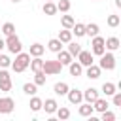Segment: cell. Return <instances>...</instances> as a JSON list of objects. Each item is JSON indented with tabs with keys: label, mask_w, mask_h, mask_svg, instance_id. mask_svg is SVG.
<instances>
[{
	"label": "cell",
	"mask_w": 121,
	"mask_h": 121,
	"mask_svg": "<svg viewBox=\"0 0 121 121\" xmlns=\"http://www.w3.org/2000/svg\"><path fill=\"white\" fill-rule=\"evenodd\" d=\"M91 45H93V53H95V55H98V57L106 51V47H104V38H102V36H98V34H96V36H93Z\"/></svg>",
	"instance_id": "5b68a950"
},
{
	"label": "cell",
	"mask_w": 121,
	"mask_h": 121,
	"mask_svg": "<svg viewBox=\"0 0 121 121\" xmlns=\"http://www.w3.org/2000/svg\"><path fill=\"white\" fill-rule=\"evenodd\" d=\"M78 59H79V64L81 66H89V64H93V53L91 51H79L78 53Z\"/></svg>",
	"instance_id": "ba28073f"
},
{
	"label": "cell",
	"mask_w": 121,
	"mask_h": 121,
	"mask_svg": "<svg viewBox=\"0 0 121 121\" xmlns=\"http://www.w3.org/2000/svg\"><path fill=\"white\" fill-rule=\"evenodd\" d=\"M55 113H57V117H59V119H62V121L70 117V110H68V108H64V106L57 108V110H55Z\"/></svg>",
	"instance_id": "f1b7e54d"
},
{
	"label": "cell",
	"mask_w": 121,
	"mask_h": 121,
	"mask_svg": "<svg viewBox=\"0 0 121 121\" xmlns=\"http://www.w3.org/2000/svg\"><path fill=\"white\" fill-rule=\"evenodd\" d=\"M96 98H98V91H96L95 87H89V89L83 91V100H85V102H95Z\"/></svg>",
	"instance_id": "30bf717a"
},
{
	"label": "cell",
	"mask_w": 121,
	"mask_h": 121,
	"mask_svg": "<svg viewBox=\"0 0 121 121\" xmlns=\"http://www.w3.org/2000/svg\"><path fill=\"white\" fill-rule=\"evenodd\" d=\"M85 76H87L89 79H98V78H100V66H96V64H89Z\"/></svg>",
	"instance_id": "9c48e42d"
},
{
	"label": "cell",
	"mask_w": 121,
	"mask_h": 121,
	"mask_svg": "<svg viewBox=\"0 0 121 121\" xmlns=\"http://www.w3.org/2000/svg\"><path fill=\"white\" fill-rule=\"evenodd\" d=\"M100 70H113L115 68V57H113V53H102L100 55Z\"/></svg>",
	"instance_id": "277c9868"
},
{
	"label": "cell",
	"mask_w": 121,
	"mask_h": 121,
	"mask_svg": "<svg viewBox=\"0 0 121 121\" xmlns=\"http://www.w3.org/2000/svg\"><path fill=\"white\" fill-rule=\"evenodd\" d=\"M91 104H93V110H96V112H100V113H102L104 110H108V106H110L108 100H106V98H100V96H98L95 102H91Z\"/></svg>",
	"instance_id": "7c38bea8"
},
{
	"label": "cell",
	"mask_w": 121,
	"mask_h": 121,
	"mask_svg": "<svg viewBox=\"0 0 121 121\" xmlns=\"http://www.w3.org/2000/svg\"><path fill=\"white\" fill-rule=\"evenodd\" d=\"M47 2H55V0H47Z\"/></svg>",
	"instance_id": "b9f144b4"
},
{
	"label": "cell",
	"mask_w": 121,
	"mask_h": 121,
	"mask_svg": "<svg viewBox=\"0 0 121 121\" xmlns=\"http://www.w3.org/2000/svg\"><path fill=\"white\" fill-rule=\"evenodd\" d=\"M4 47H6V42H4L2 38H0V49H4Z\"/></svg>",
	"instance_id": "f35d334b"
},
{
	"label": "cell",
	"mask_w": 121,
	"mask_h": 121,
	"mask_svg": "<svg viewBox=\"0 0 121 121\" xmlns=\"http://www.w3.org/2000/svg\"><path fill=\"white\" fill-rule=\"evenodd\" d=\"M68 9H70V2H68V0H59V2H57V11L66 13Z\"/></svg>",
	"instance_id": "1f68e13d"
},
{
	"label": "cell",
	"mask_w": 121,
	"mask_h": 121,
	"mask_svg": "<svg viewBox=\"0 0 121 121\" xmlns=\"http://www.w3.org/2000/svg\"><path fill=\"white\" fill-rule=\"evenodd\" d=\"M2 32H4L6 36L15 34V25H13V23H4V25H2Z\"/></svg>",
	"instance_id": "836d02e7"
},
{
	"label": "cell",
	"mask_w": 121,
	"mask_h": 121,
	"mask_svg": "<svg viewBox=\"0 0 121 121\" xmlns=\"http://www.w3.org/2000/svg\"><path fill=\"white\" fill-rule=\"evenodd\" d=\"M43 51H45V47L42 45V43H32L30 45V57H42L43 55Z\"/></svg>",
	"instance_id": "e0dca14e"
},
{
	"label": "cell",
	"mask_w": 121,
	"mask_h": 121,
	"mask_svg": "<svg viewBox=\"0 0 121 121\" xmlns=\"http://www.w3.org/2000/svg\"><path fill=\"white\" fill-rule=\"evenodd\" d=\"M6 47H8V51L9 53H13V55H17V53H21V49H23V45H21V40L15 36V34H9V36H6Z\"/></svg>",
	"instance_id": "7a4b0ae2"
},
{
	"label": "cell",
	"mask_w": 121,
	"mask_h": 121,
	"mask_svg": "<svg viewBox=\"0 0 121 121\" xmlns=\"http://www.w3.org/2000/svg\"><path fill=\"white\" fill-rule=\"evenodd\" d=\"M70 30H72V34H76L78 38L85 36V25H83V23H74V26H72Z\"/></svg>",
	"instance_id": "44dd1931"
},
{
	"label": "cell",
	"mask_w": 121,
	"mask_h": 121,
	"mask_svg": "<svg viewBox=\"0 0 121 121\" xmlns=\"http://www.w3.org/2000/svg\"><path fill=\"white\" fill-rule=\"evenodd\" d=\"M74 23H76V21H74V17H72V15H62V19H60V25H62L64 28H72V26H74Z\"/></svg>",
	"instance_id": "f546056e"
},
{
	"label": "cell",
	"mask_w": 121,
	"mask_h": 121,
	"mask_svg": "<svg viewBox=\"0 0 121 121\" xmlns=\"http://www.w3.org/2000/svg\"><path fill=\"white\" fill-rule=\"evenodd\" d=\"M79 51H81V45H79V43H74V42L70 40V42H68V53H70L72 57H78Z\"/></svg>",
	"instance_id": "4316f807"
},
{
	"label": "cell",
	"mask_w": 121,
	"mask_h": 121,
	"mask_svg": "<svg viewBox=\"0 0 121 121\" xmlns=\"http://www.w3.org/2000/svg\"><path fill=\"white\" fill-rule=\"evenodd\" d=\"M42 108L45 110V113H55V110L59 108V104H57V100H55V98H47V100L42 104Z\"/></svg>",
	"instance_id": "4fadbf2b"
},
{
	"label": "cell",
	"mask_w": 121,
	"mask_h": 121,
	"mask_svg": "<svg viewBox=\"0 0 121 121\" xmlns=\"http://www.w3.org/2000/svg\"><path fill=\"white\" fill-rule=\"evenodd\" d=\"M45 74L42 72V70H38V72H34V83L36 85H45Z\"/></svg>",
	"instance_id": "4dcf8cb0"
},
{
	"label": "cell",
	"mask_w": 121,
	"mask_h": 121,
	"mask_svg": "<svg viewBox=\"0 0 121 121\" xmlns=\"http://www.w3.org/2000/svg\"><path fill=\"white\" fill-rule=\"evenodd\" d=\"M28 64H30V55L21 51V53H17V55H15V60H13L9 66L13 68V72L21 74V72H25V70L28 68Z\"/></svg>",
	"instance_id": "6da1fadb"
},
{
	"label": "cell",
	"mask_w": 121,
	"mask_h": 121,
	"mask_svg": "<svg viewBox=\"0 0 121 121\" xmlns=\"http://www.w3.org/2000/svg\"><path fill=\"white\" fill-rule=\"evenodd\" d=\"M11 2H21V0H11Z\"/></svg>",
	"instance_id": "60d3db41"
},
{
	"label": "cell",
	"mask_w": 121,
	"mask_h": 121,
	"mask_svg": "<svg viewBox=\"0 0 121 121\" xmlns=\"http://www.w3.org/2000/svg\"><path fill=\"white\" fill-rule=\"evenodd\" d=\"M42 104H43V100L32 95V98H30V110H32V112H40V110H42Z\"/></svg>",
	"instance_id": "cb8c5ba5"
},
{
	"label": "cell",
	"mask_w": 121,
	"mask_h": 121,
	"mask_svg": "<svg viewBox=\"0 0 121 121\" xmlns=\"http://www.w3.org/2000/svg\"><path fill=\"white\" fill-rule=\"evenodd\" d=\"M57 60H59L62 66H64V64H70V62H72V55H70L68 51H62V49H60V51H57Z\"/></svg>",
	"instance_id": "9a60e30c"
},
{
	"label": "cell",
	"mask_w": 121,
	"mask_h": 121,
	"mask_svg": "<svg viewBox=\"0 0 121 121\" xmlns=\"http://www.w3.org/2000/svg\"><path fill=\"white\" fill-rule=\"evenodd\" d=\"M68 89H70V87H68V83H64V81H59V83H55V87H53L55 95H60V96H62V95H66V93H68Z\"/></svg>",
	"instance_id": "d6986e66"
},
{
	"label": "cell",
	"mask_w": 121,
	"mask_h": 121,
	"mask_svg": "<svg viewBox=\"0 0 121 121\" xmlns=\"http://www.w3.org/2000/svg\"><path fill=\"white\" fill-rule=\"evenodd\" d=\"M42 64H43V60H42V57H34L32 60H30V68H32V72H38V70H42Z\"/></svg>",
	"instance_id": "83f0119b"
},
{
	"label": "cell",
	"mask_w": 121,
	"mask_h": 121,
	"mask_svg": "<svg viewBox=\"0 0 121 121\" xmlns=\"http://www.w3.org/2000/svg\"><path fill=\"white\" fill-rule=\"evenodd\" d=\"M106 23H108V26H112V28H115V26H119V23H121V19H119V15H110V17L106 19Z\"/></svg>",
	"instance_id": "d6a6232c"
},
{
	"label": "cell",
	"mask_w": 121,
	"mask_h": 121,
	"mask_svg": "<svg viewBox=\"0 0 121 121\" xmlns=\"http://www.w3.org/2000/svg\"><path fill=\"white\" fill-rule=\"evenodd\" d=\"M47 49H49V51H53V53H57V51H60V49H62V42H60L59 38H53V40H49V42H47Z\"/></svg>",
	"instance_id": "2e32d148"
},
{
	"label": "cell",
	"mask_w": 121,
	"mask_h": 121,
	"mask_svg": "<svg viewBox=\"0 0 121 121\" xmlns=\"http://www.w3.org/2000/svg\"><path fill=\"white\" fill-rule=\"evenodd\" d=\"M119 45H121V42H119V38H115V36H112V38L104 40V47H106V49H110V51L119 49Z\"/></svg>",
	"instance_id": "8fae6325"
},
{
	"label": "cell",
	"mask_w": 121,
	"mask_h": 121,
	"mask_svg": "<svg viewBox=\"0 0 121 121\" xmlns=\"http://www.w3.org/2000/svg\"><path fill=\"white\" fill-rule=\"evenodd\" d=\"M68 66H70V74H72L74 78H78V76H81V72H83V66H81L79 62H74V60H72V62H70Z\"/></svg>",
	"instance_id": "7402d4cb"
},
{
	"label": "cell",
	"mask_w": 121,
	"mask_h": 121,
	"mask_svg": "<svg viewBox=\"0 0 121 121\" xmlns=\"http://www.w3.org/2000/svg\"><path fill=\"white\" fill-rule=\"evenodd\" d=\"M0 91H2V93H9V91H11V79L0 81Z\"/></svg>",
	"instance_id": "e575fe53"
},
{
	"label": "cell",
	"mask_w": 121,
	"mask_h": 121,
	"mask_svg": "<svg viewBox=\"0 0 121 121\" xmlns=\"http://www.w3.org/2000/svg\"><path fill=\"white\" fill-rule=\"evenodd\" d=\"M98 25L96 23H89V25H85V34H89V36H96L98 34Z\"/></svg>",
	"instance_id": "484cf974"
},
{
	"label": "cell",
	"mask_w": 121,
	"mask_h": 121,
	"mask_svg": "<svg viewBox=\"0 0 121 121\" xmlns=\"http://www.w3.org/2000/svg\"><path fill=\"white\" fill-rule=\"evenodd\" d=\"M112 96H113V106H121V93H117V91H115Z\"/></svg>",
	"instance_id": "74e56055"
},
{
	"label": "cell",
	"mask_w": 121,
	"mask_h": 121,
	"mask_svg": "<svg viewBox=\"0 0 121 121\" xmlns=\"http://www.w3.org/2000/svg\"><path fill=\"white\" fill-rule=\"evenodd\" d=\"M113 119H115V113H112V112H108V110L102 112V121H113Z\"/></svg>",
	"instance_id": "8d00e7d4"
},
{
	"label": "cell",
	"mask_w": 121,
	"mask_h": 121,
	"mask_svg": "<svg viewBox=\"0 0 121 121\" xmlns=\"http://www.w3.org/2000/svg\"><path fill=\"white\" fill-rule=\"evenodd\" d=\"M115 89H117V85L112 83V81H106V83L102 85V93H104L106 96H112V95L115 93Z\"/></svg>",
	"instance_id": "603a6c76"
},
{
	"label": "cell",
	"mask_w": 121,
	"mask_h": 121,
	"mask_svg": "<svg viewBox=\"0 0 121 121\" xmlns=\"http://www.w3.org/2000/svg\"><path fill=\"white\" fill-rule=\"evenodd\" d=\"M115 6H117V8H121V0H115Z\"/></svg>",
	"instance_id": "ab89813d"
},
{
	"label": "cell",
	"mask_w": 121,
	"mask_h": 121,
	"mask_svg": "<svg viewBox=\"0 0 121 121\" xmlns=\"http://www.w3.org/2000/svg\"><path fill=\"white\" fill-rule=\"evenodd\" d=\"M23 91H25V95L32 96V95L38 93V85H36V83H25V85H23Z\"/></svg>",
	"instance_id": "d4e9b609"
},
{
	"label": "cell",
	"mask_w": 121,
	"mask_h": 121,
	"mask_svg": "<svg viewBox=\"0 0 121 121\" xmlns=\"http://www.w3.org/2000/svg\"><path fill=\"white\" fill-rule=\"evenodd\" d=\"M72 36H74L72 30H70V28H64V30H59V36H57V38H59L62 43H68V42L72 40Z\"/></svg>",
	"instance_id": "ac0fdd59"
},
{
	"label": "cell",
	"mask_w": 121,
	"mask_h": 121,
	"mask_svg": "<svg viewBox=\"0 0 121 121\" xmlns=\"http://www.w3.org/2000/svg\"><path fill=\"white\" fill-rule=\"evenodd\" d=\"M93 2H96V0H93Z\"/></svg>",
	"instance_id": "7bdbcfd3"
},
{
	"label": "cell",
	"mask_w": 121,
	"mask_h": 121,
	"mask_svg": "<svg viewBox=\"0 0 121 121\" xmlns=\"http://www.w3.org/2000/svg\"><path fill=\"white\" fill-rule=\"evenodd\" d=\"M93 104L91 102H85V104H81L79 108H78V113L81 115V117H89V115H93Z\"/></svg>",
	"instance_id": "5bb4252c"
},
{
	"label": "cell",
	"mask_w": 121,
	"mask_h": 121,
	"mask_svg": "<svg viewBox=\"0 0 121 121\" xmlns=\"http://www.w3.org/2000/svg\"><path fill=\"white\" fill-rule=\"evenodd\" d=\"M13 108H15L13 98H9V96H2L0 98V113H11Z\"/></svg>",
	"instance_id": "8992f818"
},
{
	"label": "cell",
	"mask_w": 121,
	"mask_h": 121,
	"mask_svg": "<svg viewBox=\"0 0 121 121\" xmlns=\"http://www.w3.org/2000/svg\"><path fill=\"white\" fill-rule=\"evenodd\" d=\"M60 70H62V64L59 60H43V64H42V72L45 76H55Z\"/></svg>",
	"instance_id": "3957f363"
},
{
	"label": "cell",
	"mask_w": 121,
	"mask_h": 121,
	"mask_svg": "<svg viewBox=\"0 0 121 121\" xmlns=\"http://www.w3.org/2000/svg\"><path fill=\"white\" fill-rule=\"evenodd\" d=\"M11 64V59L8 55H0V68H8Z\"/></svg>",
	"instance_id": "d590c367"
},
{
	"label": "cell",
	"mask_w": 121,
	"mask_h": 121,
	"mask_svg": "<svg viewBox=\"0 0 121 121\" xmlns=\"http://www.w3.org/2000/svg\"><path fill=\"white\" fill-rule=\"evenodd\" d=\"M42 9H43V13H45V15H55V13H57V4H55V2H47V0H45V4H43V8H42Z\"/></svg>",
	"instance_id": "ffe728a7"
},
{
	"label": "cell",
	"mask_w": 121,
	"mask_h": 121,
	"mask_svg": "<svg viewBox=\"0 0 121 121\" xmlns=\"http://www.w3.org/2000/svg\"><path fill=\"white\" fill-rule=\"evenodd\" d=\"M68 100H70V104H81V100H83V93L81 91H78V89H68Z\"/></svg>",
	"instance_id": "52a82bcc"
}]
</instances>
